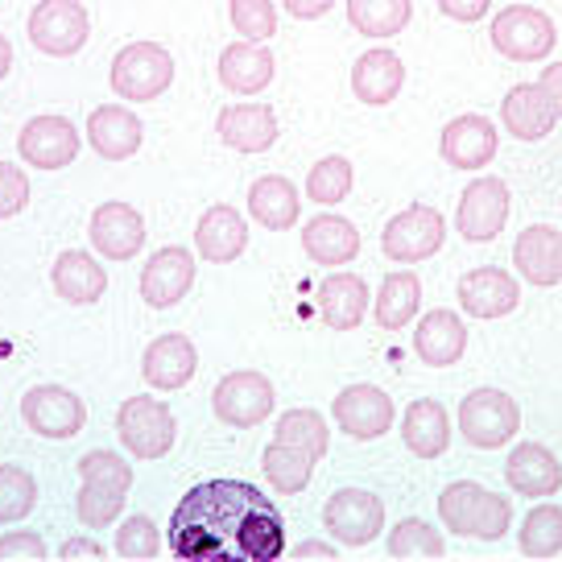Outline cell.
Masks as SVG:
<instances>
[{
	"instance_id": "1",
	"label": "cell",
	"mask_w": 562,
	"mask_h": 562,
	"mask_svg": "<svg viewBox=\"0 0 562 562\" xmlns=\"http://www.w3.org/2000/svg\"><path fill=\"white\" fill-rule=\"evenodd\" d=\"M170 550L187 562H273L285 550V521L261 488L245 480H207L178 501Z\"/></svg>"
},
{
	"instance_id": "2",
	"label": "cell",
	"mask_w": 562,
	"mask_h": 562,
	"mask_svg": "<svg viewBox=\"0 0 562 562\" xmlns=\"http://www.w3.org/2000/svg\"><path fill=\"white\" fill-rule=\"evenodd\" d=\"M442 526L459 538H480V542H501L513 526V505L496 492L480 488L472 480L447 484L439 496Z\"/></svg>"
},
{
	"instance_id": "3",
	"label": "cell",
	"mask_w": 562,
	"mask_h": 562,
	"mask_svg": "<svg viewBox=\"0 0 562 562\" xmlns=\"http://www.w3.org/2000/svg\"><path fill=\"white\" fill-rule=\"evenodd\" d=\"M108 83L116 91V100H133V104H149L161 91L175 83V58L158 42H133L112 58Z\"/></svg>"
},
{
	"instance_id": "4",
	"label": "cell",
	"mask_w": 562,
	"mask_h": 562,
	"mask_svg": "<svg viewBox=\"0 0 562 562\" xmlns=\"http://www.w3.org/2000/svg\"><path fill=\"white\" fill-rule=\"evenodd\" d=\"M116 435L133 459H161L175 447L178 422L158 397H124L116 409Z\"/></svg>"
},
{
	"instance_id": "5",
	"label": "cell",
	"mask_w": 562,
	"mask_h": 562,
	"mask_svg": "<svg viewBox=\"0 0 562 562\" xmlns=\"http://www.w3.org/2000/svg\"><path fill=\"white\" fill-rule=\"evenodd\" d=\"M517 426H521V409L513 402L509 393H501V389H475L463 397L459 405V430H463V439L480 447V451H496V447H505V442L517 435Z\"/></svg>"
},
{
	"instance_id": "6",
	"label": "cell",
	"mask_w": 562,
	"mask_h": 562,
	"mask_svg": "<svg viewBox=\"0 0 562 562\" xmlns=\"http://www.w3.org/2000/svg\"><path fill=\"white\" fill-rule=\"evenodd\" d=\"M492 46L513 63H542L554 50V21L533 4H509L492 18Z\"/></svg>"
},
{
	"instance_id": "7",
	"label": "cell",
	"mask_w": 562,
	"mask_h": 562,
	"mask_svg": "<svg viewBox=\"0 0 562 562\" xmlns=\"http://www.w3.org/2000/svg\"><path fill=\"white\" fill-rule=\"evenodd\" d=\"M442 236H447V224H442L439 211L426 207V203H414V207L397 211V215L385 224V232H381V248H385L389 261L418 265L439 252Z\"/></svg>"
},
{
	"instance_id": "8",
	"label": "cell",
	"mask_w": 562,
	"mask_h": 562,
	"mask_svg": "<svg viewBox=\"0 0 562 562\" xmlns=\"http://www.w3.org/2000/svg\"><path fill=\"white\" fill-rule=\"evenodd\" d=\"M91 18L79 0H42L30 13V42L50 58H70L88 46Z\"/></svg>"
},
{
	"instance_id": "9",
	"label": "cell",
	"mask_w": 562,
	"mask_h": 562,
	"mask_svg": "<svg viewBox=\"0 0 562 562\" xmlns=\"http://www.w3.org/2000/svg\"><path fill=\"white\" fill-rule=\"evenodd\" d=\"M273 402H278V393H273V381L265 376V372H228L215 393H211V409H215V418L236 426V430H248V426H261L269 414H273Z\"/></svg>"
},
{
	"instance_id": "10",
	"label": "cell",
	"mask_w": 562,
	"mask_h": 562,
	"mask_svg": "<svg viewBox=\"0 0 562 562\" xmlns=\"http://www.w3.org/2000/svg\"><path fill=\"white\" fill-rule=\"evenodd\" d=\"M21 418L37 439H75L88 422V405L63 385H34L21 397Z\"/></svg>"
},
{
	"instance_id": "11",
	"label": "cell",
	"mask_w": 562,
	"mask_h": 562,
	"mask_svg": "<svg viewBox=\"0 0 562 562\" xmlns=\"http://www.w3.org/2000/svg\"><path fill=\"white\" fill-rule=\"evenodd\" d=\"M323 526L339 546H369L385 529V505L364 488H339L323 509Z\"/></svg>"
},
{
	"instance_id": "12",
	"label": "cell",
	"mask_w": 562,
	"mask_h": 562,
	"mask_svg": "<svg viewBox=\"0 0 562 562\" xmlns=\"http://www.w3.org/2000/svg\"><path fill=\"white\" fill-rule=\"evenodd\" d=\"M509 187L501 178H475L472 187L463 191L456 211V228L463 240L472 245H488L505 232V220H509Z\"/></svg>"
},
{
	"instance_id": "13",
	"label": "cell",
	"mask_w": 562,
	"mask_h": 562,
	"mask_svg": "<svg viewBox=\"0 0 562 562\" xmlns=\"http://www.w3.org/2000/svg\"><path fill=\"white\" fill-rule=\"evenodd\" d=\"M331 414L339 422V430L348 439H360V442L381 439L389 426H393V418H397L393 397L376 385H348L331 402Z\"/></svg>"
},
{
	"instance_id": "14",
	"label": "cell",
	"mask_w": 562,
	"mask_h": 562,
	"mask_svg": "<svg viewBox=\"0 0 562 562\" xmlns=\"http://www.w3.org/2000/svg\"><path fill=\"white\" fill-rule=\"evenodd\" d=\"M79 128L67 121V116H34V121L21 128L18 149L25 166H37V170H63L79 158Z\"/></svg>"
},
{
	"instance_id": "15",
	"label": "cell",
	"mask_w": 562,
	"mask_h": 562,
	"mask_svg": "<svg viewBox=\"0 0 562 562\" xmlns=\"http://www.w3.org/2000/svg\"><path fill=\"white\" fill-rule=\"evenodd\" d=\"M194 285V257L182 245L158 248L145 269H140V299L154 311H170L175 302L187 299V290Z\"/></svg>"
},
{
	"instance_id": "16",
	"label": "cell",
	"mask_w": 562,
	"mask_h": 562,
	"mask_svg": "<svg viewBox=\"0 0 562 562\" xmlns=\"http://www.w3.org/2000/svg\"><path fill=\"white\" fill-rule=\"evenodd\" d=\"M517 302H521V285L513 281L509 269L480 265L459 278V306L472 318H505L517 311Z\"/></svg>"
},
{
	"instance_id": "17",
	"label": "cell",
	"mask_w": 562,
	"mask_h": 562,
	"mask_svg": "<svg viewBox=\"0 0 562 562\" xmlns=\"http://www.w3.org/2000/svg\"><path fill=\"white\" fill-rule=\"evenodd\" d=\"M194 372H199V351L187 335H158L145 356H140V376L149 389H161V393H175V389L191 385Z\"/></svg>"
},
{
	"instance_id": "18",
	"label": "cell",
	"mask_w": 562,
	"mask_h": 562,
	"mask_svg": "<svg viewBox=\"0 0 562 562\" xmlns=\"http://www.w3.org/2000/svg\"><path fill=\"white\" fill-rule=\"evenodd\" d=\"M91 245L108 261H133L145 248V220L128 203H100L91 215Z\"/></svg>"
},
{
	"instance_id": "19",
	"label": "cell",
	"mask_w": 562,
	"mask_h": 562,
	"mask_svg": "<svg viewBox=\"0 0 562 562\" xmlns=\"http://www.w3.org/2000/svg\"><path fill=\"white\" fill-rule=\"evenodd\" d=\"M496 124L488 116H456V121L442 128V140H439V154L447 166H456V170H480V166H488L496 158Z\"/></svg>"
},
{
	"instance_id": "20",
	"label": "cell",
	"mask_w": 562,
	"mask_h": 562,
	"mask_svg": "<svg viewBox=\"0 0 562 562\" xmlns=\"http://www.w3.org/2000/svg\"><path fill=\"white\" fill-rule=\"evenodd\" d=\"M215 133L228 149H240V154H265L273 149L278 140V116L269 104H228L220 108L215 116Z\"/></svg>"
},
{
	"instance_id": "21",
	"label": "cell",
	"mask_w": 562,
	"mask_h": 562,
	"mask_svg": "<svg viewBox=\"0 0 562 562\" xmlns=\"http://www.w3.org/2000/svg\"><path fill=\"white\" fill-rule=\"evenodd\" d=\"M88 140L100 158L124 161L140 149V140H145V124H140V116L133 112V108L100 104L88 116Z\"/></svg>"
},
{
	"instance_id": "22",
	"label": "cell",
	"mask_w": 562,
	"mask_h": 562,
	"mask_svg": "<svg viewBox=\"0 0 562 562\" xmlns=\"http://www.w3.org/2000/svg\"><path fill=\"white\" fill-rule=\"evenodd\" d=\"M194 248L199 257L211 265H232L248 248V224L245 215L228 203H215L199 215V228H194Z\"/></svg>"
},
{
	"instance_id": "23",
	"label": "cell",
	"mask_w": 562,
	"mask_h": 562,
	"mask_svg": "<svg viewBox=\"0 0 562 562\" xmlns=\"http://www.w3.org/2000/svg\"><path fill=\"white\" fill-rule=\"evenodd\" d=\"M50 285L54 294L70 306H91V302L104 299L108 290V273L104 265L88 257L83 248H67V252H58V261L50 269Z\"/></svg>"
},
{
	"instance_id": "24",
	"label": "cell",
	"mask_w": 562,
	"mask_h": 562,
	"mask_svg": "<svg viewBox=\"0 0 562 562\" xmlns=\"http://www.w3.org/2000/svg\"><path fill=\"white\" fill-rule=\"evenodd\" d=\"M463 348H468V327H463V318L456 311H430L414 327V351H418L422 364H430V369L459 364Z\"/></svg>"
},
{
	"instance_id": "25",
	"label": "cell",
	"mask_w": 562,
	"mask_h": 562,
	"mask_svg": "<svg viewBox=\"0 0 562 562\" xmlns=\"http://www.w3.org/2000/svg\"><path fill=\"white\" fill-rule=\"evenodd\" d=\"M505 480L517 496H554L562 488V463L542 442H521L505 459Z\"/></svg>"
},
{
	"instance_id": "26",
	"label": "cell",
	"mask_w": 562,
	"mask_h": 562,
	"mask_svg": "<svg viewBox=\"0 0 562 562\" xmlns=\"http://www.w3.org/2000/svg\"><path fill=\"white\" fill-rule=\"evenodd\" d=\"M405 83V67L402 58L393 50H369L356 58V67H351V91H356V100L369 108H385L397 100V91Z\"/></svg>"
},
{
	"instance_id": "27",
	"label": "cell",
	"mask_w": 562,
	"mask_h": 562,
	"mask_svg": "<svg viewBox=\"0 0 562 562\" xmlns=\"http://www.w3.org/2000/svg\"><path fill=\"white\" fill-rule=\"evenodd\" d=\"M220 83L236 95H257L273 83V54L257 42H232L220 54Z\"/></svg>"
},
{
	"instance_id": "28",
	"label": "cell",
	"mask_w": 562,
	"mask_h": 562,
	"mask_svg": "<svg viewBox=\"0 0 562 562\" xmlns=\"http://www.w3.org/2000/svg\"><path fill=\"white\" fill-rule=\"evenodd\" d=\"M299 211H302V199H299V187H294L290 178L265 175L248 187V215H252L261 228H269V232L294 228V224H299Z\"/></svg>"
},
{
	"instance_id": "29",
	"label": "cell",
	"mask_w": 562,
	"mask_h": 562,
	"mask_svg": "<svg viewBox=\"0 0 562 562\" xmlns=\"http://www.w3.org/2000/svg\"><path fill=\"white\" fill-rule=\"evenodd\" d=\"M318 311L331 331H356L369 311V285L360 273H331L318 285Z\"/></svg>"
},
{
	"instance_id": "30",
	"label": "cell",
	"mask_w": 562,
	"mask_h": 562,
	"mask_svg": "<svg viewBox=\"0 0 562 562\" xmlns=\"http://www.w3.org/2000/svg\"><path fill=\"white\" fill-rule=\"evenodd\" d=\"M501 121L517 140H542L554 128V108L546 100V91L538 83H517V88L501 100Z\"/></svg>"
},
{
	"instance_id": "31",
	"label": "cell",
	"mask_w": 562,
	"mask_h": 562,
	"mask_svg": "<svg viewBox=\"0 0 562 562\" xmlns=\"http://www.w3.org/2000/svg\"><path fill=\"white\" fill-rule=\"evenodd\" d=\"M402 439L418 459L447 456V447H451V422H447V409H442L435 397L409 402V409H405V418H402Z\"/></svg>"
},
{
	"instance_id": "32",
	"label": "cell",
	"mask_w": 562,
	"mask_h": 562,
	"mask_svg": "<svg viewBox=\"0 0 562 562\" xmlns=\"http://www.w3.org/2000/svg\"><path fill=\"white\" fill-rule=\"evenodd\" d=\"M513 265H517V273L529 281V285H559L562 273H559V232L550 228V224H533L517 236V245H513Z\"/></svg>"
},
{
	"instance_id": "33",
	"label": "cell",
	"mask_w": 562,
	"mask_h": 562,
	"mask_svg": "<svg viewBox=\"0 0 562 562\" xmlns=\"http://www.w3.org/2000/svg\"><path fill=\"white\" fill-rule=\"evenodd\" d=\"M302 248L315 265H351L360 252V232L344 215H318L302 228Z\"/></svg>"
},
{
	"instance_id": "34",
	"label": "cell",
	"mask_w": 562,
	"mask_h": 562,
	"mask_svg": "<svg viewBox=\"0 0 562 562\" xmlns=\"http://www.w3.org/2000/svg\"><path fill=\"white\" fill-rule=\"evenodd\" d=\"M422 306V281L414 269H393L385 281H381V294H376V327L381 331H402L414 323Z\"/></svg>"
},
{
	"instance_id": "35",
	"label": "cell",
	"mask_w": 562,
	"mask_h": 562,
	"mask_svg": "<svg viewBox=\"0 0 562 562\" xmlns=\"http://www.w3.org/2000/svg\"><path fill=\"white\" fill-rule=\"evenodd\" d=\"M414 18V0H348V21L364 37L402 34Z\"/></svg>"
},
{
	"instance_id": "36",
	"label": "cell",
	"mask_w": 562,
	"mask_h": 562,
	"mask_svg": "<svg viewBox=\"0 0 562 562\" xmlns=\"http://www.w3.org/2000/svg\"><path fill=\"white\" fill-rule=\"evenodd\" d=\"M261 468H265V480L273 484V492H281V496H299V492L311 484V475H315V459L273 439L269 447H265Z\"/></svg>"
},
{
	"instance_id": "37",
	"label": "cell",
	"mask_w": 562,
	"mask_h": 562,
	"mask_svg": "<svg viewBox=\"0 0 562 562\" xmlns=\"http://www.w3.org/2000/svg\"><path fill=\"white\" fill-rule=\"evenodd\" d=\"M278 442L294 447V451H302V456H311L318 463L331 447V430H327L323 414H315V409H285L278 422Z\"/></svg>"
},
{
	"instance_id": "38",
	"label": "cell",
	"mask_w": 562,
	"mask_h": 562,
	"mask_svg": "<svg viewBox=\"0 0 562 562\" xmlns=\"http://www.w3.org/2000/svg\"><path fill=\"white\" fill-rule=\"evenodd\" d=\"M521 550L529 559H554L562 550V509L559 505H538L521 521Z\"/></svg>"
},
{
	"instance_id": "39",
	"label": "cell",
	"mask_w": 562,
	"mask_h": 562,
	"mask_svg": "<svg viewBox=\"0 0 562 562\" xmlns=\"http://www.w3.org/2000/svg\"><path fill=\"white\" fill-rule=\"evenodd\" d=\"M37 505L34 475L18 463H0V526H18Z\"/></svg>"
},
{
	"instance_id": "40",
	"label": "cell",
	"mask_w": 562,
	"mask_h": 562,
	"mask_svg": "<svg viewBox=\"0 0 562 562\" xmlns=\"http://www.w3.org/2000/svg\"><path fill=\"white\" fill-rule=\"evenodd\" d=\"M351 182H356L351 161L339 158V154H331V158H323V161L311 166V175H306V194H311L315 203H323V207H335V203H344V199H348Z\"/></svg>"
},
{
	"instance_id": "41",
	"label": "cell",
	"mask_w": 562,
	"mask_h": 562,
	"mask_svg": "<svg viewBox=\"0 0 562 562\" xmlns=\"http://www.w3.org/2000/svg\"><path fill=\"white\" fill-rule=\"evenodd\" d=\"M128 492L124 488H108V484H83L79 488V501H75V513L88 529H108L116 517H121Z\"/></svg>"
},
{
	"instance_id": "42",
	"label": "cell",
	"mask_w": 562,
	"mask_h": 562,
	"mask_svg": "<svg viewBox=\"0 0 562 562\" xmlns=\"http://www.w3.org/2000/svg\"><path fill=\"white\" fill-rule=\"evenodd\" d=\"M389 554L393 559H418V554L439 559V554H447V542H442L439 529H430L426 521L409 517V521H402V526L389 533Z\"/></svg>"
},
{
	"instance_id": "43",
	"label": "cell",
	"mask_w": 562,
	"mask_h": 562,
	"mask_svg": "<svg viewBox=\"0 0 562 562\" xmlns=\"http://www.w3.org/2000/svg\"><path fill=\"white\" fill-rule=\"evenodd\" d=\"M232 30L245 42H265L278 34V4L273 0H232Z\"/></svg>"
},
{
	"instance_id": "44",
	"label": "cell",
	"mask_w": 562,
	"mask_h": 562,
	"mask_svg": "<svg viewBox=\"0 0 562 562\" xmlns=\"http://www.w3.org/2000/svg\"><path fill=\"white\" fill-rule=\"evenodd\" d=\"M79 480L83 484H108V488H133V468L116 451H88L79 459Z\"/></svg>"
},
{
	"instance_id": "45",
	"label": "cell",
	"mask_w": 562,
	"mask_h": 562,
	"mask_svg": "<svg viewBox=\"0 0 562 562\" xmlns=\"http://www.w3.org/2000/svg\"><path fill=\"white\" fill-rule=\"evenodd\" d=\"M161 550L158 526L149 517H128L121 529H116V554L121 559H154Z\"/></svg>"
},
{
	"instance_id": "46",
	"label": "cell",
	"mask_w": 562,
	"mask_h": 562,
	"mask_svg": "<svg viewBox=\"0 0 562 562\" xmlns=\"http://www.w3.org/2000/svg\"><path fill=\"white\" fill-rule=\"evenodd\" d=\"M30 203V178L13 161H0V220H13Z\"/></svg>"
},
{
	"instance_id": "47",
	"label": "cell",
	"mask_w": 562,
	"mask_h": 562,
	"mask_svg": "<svg viewBox=\"0 0 562 562\" xmlns=\"http://www.w3.org/2000/svg\"><path fill=\"white\" fill-rule=\"evenodd\" d=\"M0 559H46V542L37 533H30V529L4 533L0 538Z\"/></svg>"
},
{
	"instance_id": "48",
	"label": "cell",
	"mask_w": 562,
	"mask_h": 562,
	"mask_svg": "<svg viewBox=\"0 0 562 562\" xmlns=\"http://www.w3.org/2000/svg\"><path fill=\"white\" fill-rule=\"evenodd\" d=\"M439 9L451 21H480L492 9V0H439Z\"/></svg>"
},
{
	"instance_id": "49",
	"label": "cell",
	"mask_w": 562,
	"mask_h": 562,
	"mask_svg": "<svg viewBox=\"0 0 562 562\" xmlns=\"http://www.w3.org/2000/svg\"><path fill=\"white\" fill-rule=\"evenodd\" d=\"M281 9L299 21H315V18H327V13H331L335 0H281Z\"/></svg>"
},
{
	"instance_id": "50",
	"label": "cell",
	"mask_w": 562,
	"mask_h": 562,
	"mask_svg": "<svg viewBox=\"0 0 562 562\" xmlns=\"http://www.w3.org/2000/svg\"><path fill=\"white\" fill-rule=\"evenodd\" d=\"M538 88L546 91V100H550V108H554V116L562 121V63H550V67H542Z\"/></svg>"
},
{
	"instance_id": "51",
	"label": "cell",
	"mask_w": 562,
	"mask_h": 562,
	"mask_svg": "<svg viewBox=\"0 0 562 562\" xmlns=\"http://www.w3.org/2000/svg\"><path fill=\"white\" fill-rule=\"evenodd\" d=\"M58 554L63 559H104V546L95 542V538H70V542H63Z\"/></svg>"
},
{
	"instance_id": "52",
	"label": "cell",
	"mask_w": 562,
	"mask_h": 562,
	"mask_svg": "<svg viewBox=\"0 0 562 562\" xmlns=\"http://www.w3.org/2000/svg\"><path fill=\"white\" fill-rule=\"evenodd\" d=\"M294 559H335V546H327V542H302V546H294Z\"/></svg>"
},
{
	"instance_id": "53",
	"label": "cell",
	"mask_w": 562,
	"mask_h": 562,
	"mask_svg": "<svg viewBox=\"0 0 562 562\" xmlns=\"http://www.w3.org/2000/svg\"><path fill=\"white\" fill-rule=\"evenodd\" d=\"M13 70V46H9V37L0 34V79Z\"/></svg>"
},
{
	"instance_id": "54",
	"label": "cell",
	"mask_w": 562,
	"mask_h": 562,
	"mask_svg": "<svg viewBox=\"0 0 562 562\" xmlns=\"http://www.w3.org/2000/svg\"><path fill=\"white\" fill-rule=\"evenodd\" d=\"M559 273H562V232H559Z\"/></svg>"
}]
</instances>
